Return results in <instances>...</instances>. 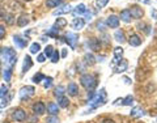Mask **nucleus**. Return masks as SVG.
<instances>
[{
  "mask_svg": "<svg viewBox=\"0 0 157 123\" xmlns=\"http://www.w3.org/2000/svg\"><path fill=\"white\" fill-rule=\"evenodd\" d=\"M17 62V54L11 47H2L0 48V64L6 66V68L12 70V67Z\"/></svg>",
  "mask_w": 157,
  "mask_h": 123,
  "instance_id": "obj_1",
  "label": "nucleus"
},
{
  "mask_svg": "<svg viewBox=\"0 0 157 123\" xmlns=\"http://www.w3.org/2000/svg\"><path fill=\"white\" fill-rule=\"evenodd\" d=\"M85 12H86V8H85L84 4H78V6L72 11V13H73V16H75V17L81 16V14H84Z\"/></svg>",
  "mask_w": 157,
  "mask_h": 123,
  "instance_id": "obj_17",
  "label": "nucleus"
},
{
  "mask_svg": "<svg viewBox=\"0 0 157 123\" xmlns=\"http://www.w3.org/2000/svg\"><path fill=\"white\" fill-rule=\"evenodd\" d=\"M139 3H143V4H151L149 0H137Z\"/></svg>",
  "mask_w": 157,
  "mask_h": 123,
  "instance_id": "obj_50",
  "label": "nucleus"
},
{
  "mask_svg": "<svg viewBox=\"0 0 157 123\" xmlns=\"http://www.w3.org/2000/svg\"><path fill=\"white\" fill-rule=\"evenodd\" d=\"M84 60H85V64L88 66H93L96 63V58L92 55V54H85L84 55Z\"/></svg>",
  "mask_w": 157,
  "mask_h": 123,
  "instance_id": "obj_24",
  "label": "nucleus"
},
{
  "mask_svg": "<svg viewBox=\"0 0 157 123\" xmlns=\"http://www.w3.org/2000/svg\"><path fill=\"white\" fill-rule=\"evenodd\" d=\"M63 3V0H46V6L48 8H55L58 6H60Z\"/></svg>",
  "mask_w": 157,
  "mask_h": 123,
  "instance_id": "obj_25",
  "label": "nucleus"
},
{
  "mask_svg": "<svg viewBox=\"0 0 157 123\" xmlns=\"http://www.w3.org/2000/svg\"><path fill=\"white\" fill-rule=\"evenodd\" d=\"M34 92H36L34 86H24L20 89V98H21L22 101H25L34 94Z\"/></svg>",
  "mask_w": 157,
  "mask_h": 123,
  "instance_id": "obj_4",
  "label": "nucleus"
},
{
  "mask_svg": "<svg viewBox=\"0 0 157 123\" xmlns=\"http://www.w3.org/2000/svg\"><path fill=\"white\" fill-rule=\"evenodd\" d=\"M106 26H109L111 29H117L119 26V18L114 16V14H110V16L106 18Z\"/></svg>",
  "mask_w": 157,
  "mask_h": 123,
  "instance_id": "obj_8",
  "label": "nucleus"
},
{
  "mask_svg": "<svg viewBox=\"0 0 157 123\" xmlns=\"http://www.w3.org/2000/svg\"><path fill=\"white\" fill-rule=\"evenodd\" d=\"M3 123H9V122H3Z\"/></svg>",
  "mask_w": 157,
  "mask_h": 123,
  "instance_id": "obj_56",
  "label": "nucleus"
},
{
  "mask_svg": "<svg viewBox=\"0 0 157 123\" xmlns=\"http://www.w3.org/2000/svg\"><path fill=\"white\" fill-rule=\"evenodd\" d=\"M4 20H6V22L8 24V25H12V24L14 22V16L12 13H8V14H6V18Z\"/></svg>",
  "mask_w": 157,
  "mask_h": 123,
  "instance_id": "obj_40",
  "label": "nucleus"
},
{
  "mask_svg": "<svg viewBox=\"0 0 157 123\" xmlns=\"http://www.w3.org/2000/svg\"><path fill=\"white\" fill-rule=\"evenodd\" d=\"M54 51H55V50H54V47H52V46H50V45L46 46V47H45V56L51 58V55H52V52H54Z\"/></svg>",
  "mask_w": 157,
  "mask_h": 123,
  "instance_id": "obj_37",
  "label": "nucleus"
},
{
  "mask_svg": "<svg viewBox=\"0 0 157 123\" xmlns=\"http://www.w3.org/2000/svg\"><path fill=\"white\" fill-rule=\"evenodd\" d=\"M11 76H12V70L6 68L4 70V81H11Z\"/></svg>",
  "mask_w": 157,
  "mask_h": 123,
  "instance_id": "obj_36",
  "label": "nucleus"
},
{
  "mask_svg": "<svg viewBox=\"0 0 157 123\" xmlns=\"http://www.w3.org/2000/svg\"><path fill=\"white\" fill-rule=\"evenodd\" d=\"M41 41H42V42H46V41H47V37H45V36L41 37Z\"/></svg>",
  "mask_w": 157,
  "mask_h": 123,
  "instance_id": "obj_53",
  "label": "nucleus"
},
{
  "mask_svg": "<svg viewBox=\"0 0 157 123\" xmlns=\"http://www.w3.org/2000/svg\"><path fill=\"white\" fill-rule=\"evenodd\" d=\"M45 75L43 73H41V72H38V73H36V75L33 76V81L36 83V84H39V83H42V80H45Z\"/></svg>",
  "mask_w": 157,
  "mask_h": 123,
  "instance_id": "obj_32",
  "label": "nucleus"
},
{
  "mask_svg": "<svg viewBox=\"0 0 157 123\" xmlns=\"http://www.w3.org/2000/svg\"><path fill=\"white\" fill-rule=\"evenodd\" d=\"M4 37H6V28L0 25V39H3Z\"/></svg>",
  "mask_w": 157,
  "mask_h": 123,
  "instance_id": "obj_44",
  "label": "nucleus"
},
{
  "mask_svg": "<svg viewBox=\"0 0 157 123\" xmlns=\"http://www.w3.org/2000/svg\"><path fill=\"white\" fill-rule=\"evenodd\" d=\"M62 56H63V58H66V56H67V51H66V50H63V52H62Z\"/></svg>",
  "mask_w": 157,
  "mask_h": 123,
  "instance_id": "obj_54",
  "label": "nucleus"
},
{
  "mask_svg": "<svg viewBox=\"0 0 157 123\" xmlns=\"http://www.w3.org/2000/svg\"><path fill=\"white\" fill-rule=\"evenodd\" d=\"M121 20L123 22H131V20H132V17H131V13H130V11L128 9H124V11H122L121 12Z\"/></svg>",
  "mask_w": 157,
  "mask_h": 123,
  "instance_id": "obj_19",
  "label": "nucleus"
},
{
  "mask_svg": "<svg viewBox=\"0 0 157 123\" xmlns=\"http://www.w3.org/2000/svg\"><path fill=\"white\" fill-rule=\"evenodd\" d=\"M105 97H106V92L105 89H101L100 93H97V94H93L89 100V104L92 105V107L94 109L97 106H101L105 104Z\"/></svg>",
  "mask_w": 157,
  "mask_h": 123,
  "instance_id": "obj_3",
  "label": "nucleus"
},
{
  "mask_svg": "<svg viewBox=\"0 0 157 123\" xmlns=\"http://www.w3.org/2000/svg\"><path fill=\"white\" fill-rule=\"evenodd\" d=\"M67 92L70 96H77L78 94V86L75 84V83H70L67 88Z\"/></svg>",
  "mask_w": 157,
  "mask_h": 123,
  "instance_id": "obj_16",
  "label": "nucleus"
},
{
  "mask_svg": "<svg viewBox=\"0 0 157 123\" xmlns=\"http://www.w3.org/2000/svg\"><path fill=\"white\" fill-rule=\"evenodd\" d=\"M8 94V86L6 84H3L2 86H0V98H3L4 96Z\"/></svg>",
  "mask_w": 157,
  "mask_h": 123,
  "instance_id": "obj_39",
  "label": "nucleus"
},
{
  "mask_svg": "<svg viewBox=\"0 0 157 123\" xmlns=\"http://www.w3.org/2000/svg\"><path fill=\"white\" fill-rule=\"evenodd\" d=\"M130 13H131V17L132 18H141L143 17V14H144V11L141 9L140 7H137V6H132L130 7Z\"/></svg>",
  "mask_w": 157,
  "mask_h": 123,
  "instance_id": "obj_6",
  "label": "nucleus"
},
{
  "mask_svg": "<svg viewBox=\"0 0 157 123\" xmlns=\"http://www.w3.org/2000/svg\"><path fill=\"white\" fill-rule=\"evenodd\" d=\"M43 81H45L43 83V88H45V89H48V88L52 85V77H45Z\"/></svg>",
  "mask_w": 157,
  "mask_h": 123,
  "instance_id": "obj_38",
  "label": "nucleus"
},
{
  "mask_svg": "<svg viewBox=\"0 0 157 123\" xmlns=\"http://www.w3.org/2000/svg\"><path fill=\"white\" fill-rule=\"evenodd\" d=\"M29 24V17L26 14H21L18 18H17V25L18 26H26Z\"/></svg>",
  "mask_w": 157,
  "mask_h": 123,
  "instance_id": "obj_22",
  "label": "nucleus"
},
{
  "mask_svg": "<svg viewBox=\"0 0 157 123\" xmlns=\"http://www.w3.org/2000/svg\"><path fill=\"white\" fill-rule=\"evenodd\" d=\"M67 25V20L66 18H56V21H55V28L58 29H62V28H64Z\"/></svg>",
  "mask_w": 157,
  "mask_h": 123,
  "instance_id": "obj_30",
  "label": "nucleus"
},
{
  "mask_svg": "<svg viewBox=\"0 0 157 123\" xmlns=\"http://www.w3.org/2000/svg\"><path fill=\"white\" fill-rule=\"evenodd\" d=\"M141 38L137 36V34H131L130 38H128V43H130V46H134V47H137V46H140L141 45Z\"/></svg>",
  "mask_w": 157,
  "mask_h": 123,
  "instance_id": "obj_10",
  "label": "nucleus"
},
{
  "mask_svg": "<svg viewBox=\"0 0 157 123\" xmlns=\"http://www.w3.org/2000/svg\"><path fill=\"white\" fill-rule=\"evenodd\" d=\"M124 81H126V84H131V81H130L128 77H124Z\"/></svg>",
  "mask_w": 157,
  "mask_h": 123,
  "instance_id": "obj_52",
  "label": "nucleus"
},
{
  "mask_svg": "<svg viewBox=\"0 0 157 123\" xmlns=\"http://www.w3.org/2000/svg\"><path fill=\"white\" fill-rule=\"evenodd\" d=\"M45 59H46L45 54H39V55H38V58H37V60H38L39 63H43V62H45Z\"/></svg>",
  "mask_w": 157,
  "mask_h": 123,
  "instance_id": "obj_45",
  "label": "nucleus"
},
{
  "mask_svg": "<svg viewBox=\"0 0 157 123\" xmlns=\"http://www.w3.org/2000/svg\"><path fill=\"white\" fill-rule=\"evenodd\" d=\"M47 123H59V119L56 115H50L47 118Z\"/></svg>",
  "mask_w": 157,
  "mask_h": 123,
  "instance_id": "obj_43",
  "label": "nucleus"
},
{
  "mask_svg": "<svg viewBox=\"0 0 157 123\" xmlns=\"http://www.w3.org/2000/svg\"><path fill=\"white\" fill-rule=\"evenodd\" d=\"M24 2H32V0H24Z\"/></svg>",
  "mask_w": 157,
  "mask_h": 123,
  "instance_id": "obj_55",
  "label": "nucleus"
},
{
  "mask_svg": "<svg viewBox=\"0 0 157 123\" xmlns=\"http://www.w3.org/2000/svg\"><path fill=\"white\" fill-rule=\"evenodd\" d=\"M12 117H13L14 121L22 122V121L26 119V113H25V110H22V109H20V107H18V109H14V110H13Z\"/></svg>",
  "mask_w": 157,
  "mask_h": 123,
  "instance_id": "obj_5",
  "label": "nucleus"
},
{
  "mask_svg": "<svg viewBox=\"0 0 157 123\" xmlns=\"http://www.w3.org/2000/svg\"><path fill=\"white\" fill-rule=\"evenodd\" d=\"M64 93H66V88L63 86V85H59V86L55 88V92H54V94H55V96L59 98V97L64 96Z\"/></svg>",
  "mask_w": 157,
  "mask_h": 123,
  "instance_id": "obj_29",
  "label": "nucleus"
},
{
  "mask_svg": "<svg viewBox=\"0 0 157 123\" xmlns=\"http://www.w3.org/2000/svg\"><path fill=\"white\" fill-rule=\"evenodd\" d=\"M152 16H153V18H157V11H156V9L152 11Z\"/></svg>",
  "mask_w": 157,
  "mask_h": 123,
  "instance_id": "obj_51",
  "label": "nucleus"
},
{
  "mask_svg": "<svg viewBox=\"0 0 157 123\" xmlns=\"http://www.w3.org/2000/svg\"><path fill=\"white\" fill-rule=\"evenodd\" d=\"M80 83H81V85L84 86L88 92H93L96 89L97 84H98L97 77L90 75V73H85V75H82L80 77Z\"/></svg>",
  "mask_w": 157,
  "mask_h": 123,
  "instance_id": "obj_2",
  "label": "nucleus"
},
{
  "mask_svg": "<svg viewBox=\"0 0 157 123\" xmlns=\"http://www.w3.org/2000/svg\"><path fill=\"white\" fill-rule=\"evenodd\" d=\"M114 38H115V41L121 42V43L126 42V37H124V32L123 30H117L114 33Z\"/></svg>",
  "mask_w": 157,
  "mask_h": 123,
  "instance_id": "obj_21",
  "label": "nucleus"
},
{
  "mask_svg": "<svg viewBox=\"0 0 157 123\" xmlns=\"http://www.w3.org/2000/svg\"><path fill=\"white\" fill-rule=\"evenodd\" d=\"M64 41L71 46V48H75L76 43L78 41V36H77V34H73V33H68L66 36V38H64Z\"/></svg>",
  "mask_w": 157,
  "mask_h": 123,
  "instance_id": "obj_7",
  "label": "nucleus"
},
{
  "mask_svg": "<svg viewBox=\"0 0 157 123\" xmlns=\"http://www.w3.org/2000/svg\"><path fill=\"white\" fill-rule=\"evenodd\" d=\"M47 111L50 115H56L59 113V106L56 104H54V102H50V104L47 105Z\"/></svg>",
  "mask_w": 157,
  "mask_h": 123,
  "instance_id": "obj_18",
  "label": "nucleus"
},
{
  "mask_svg": "<svg viewBox=\"0 0 157 123\" xmlns=\"http://www.w3.org/2000/svg\"><path fill=\"white\" fill-rule=\"evenodd\" d=\"M6 11H4V9L3 8H0V20H4V18H6Z\"/></svg>",
  "mask_w": 157,
  "mask_h": 123,
  "instance_id": "obj_47",
  "label": "nucleus"
},
{
  "mask_svg": "<svg viewBox=\"0 0 157 123\" xmlns=\"http://www.w3.org/2000/svg\"><path fill=\"white\" fill-rule=\"evenodd\" d=\"M137 29H139V30H143L145 34H149L151 33V30H149V26L147 25V24H144V22H137Z\"/></svg>",
  "mask_w": 157,
  "mask_h": 123,
  "instance_id": "obj_31",
  "label": "nucleus"
},
{
  "mask_svg": "<svg viewBox=\"0 0 157 123\" xmlns=\"http://www.w3.org/2000/svg\"><path fill=\"white\" fill-rule=\"evenodd\" d=\"M47 33V37H52V38H58V34H59V29L55 28V26H52L46 32Z\"/></svg>",
  "mask_w": 157,
  "mask_h": 123,
  "instance_id": "obj_27",
  "label": "nucleus"
},
{
  "mask_svg": "<svg viewBox=\"0 0 157 123\" xmlns=\"http://www.w3.org/2000/svg\"><path fill=\"white\" fill-rule=\"evenodd\" d=\"M39 50H41V45L39 43H32V46H30V52L32 54H37V52H39Z\"/></svg>",
  "mask_w": 157,
  "mask_h": 123,
  "instance_id": "obj_34",
  "label": "nucleus"
},
{
  "mask_svg": "<svg viewBox=\"0 0 157 123\" xmlns=\"http://www.w3.org/2000/svg\"><path fill=\"white\" fill-rule=\"evenodd\" d=\"M127 67H128V63H127V60H124V59H121V63L117 66L115 72H118V73L124 72V71L127 70Z\"/></svg>",
  "mask_w": 157,
  "mask_h": 123,
  "instance_id": "obj_20",
  "label": "nucleus"
},
{
  "mask_svg": "<svg viewBox=\"0 0 157 123\" xmlns=\"http://www.w3.org/2000/svg\"><path fill=\"white\" fill-rule=\"evenodd\" d=\"M86 45L89 46L92 50H94V51L100 50V41H98V39H96V38H90L89 41L86 42Z\"/></svg>",
  "mask_w": 157,
  "mask_h": 123,
  "instance_id": "obj_15",
  "label": "nucleus"
},
{
  "mask_svg": "<svg viewBox=\"0 0 157 123\" xmlns=\"http://www.w3.org/2000/svg\"><path fill=\"white\" fill-rule=\"evenodd\" d=\"M11 98H12V94H11V93H8L7 96H4V97H3V102L0 104V107H2V109H4L6 106H8L9 101H11Z\"/></svg>",
  "mask_w": 157,
  "mask_h": 123,
  "instance_id": "obj_33",
  "label": "nucleus"
},
{
  "mask_svg": "<svg viewBox=\"0 0 157 123\" xmlns=\"http://www.w3.org/2000/svg\"><path fill=\"white\" fill-rule=\"evenodd\" d=\"M33 66V62H32V58L29 55H25L24 58V66H22V73H25L26 71H29Z\"/></svg>",
  "mask_w": 157,
  "mask_h": 123,
  "instance_id": "obj_14",
  "label": "nucleus"
},
{
  "mask_svg": "<svg viewBox=\"0 0 157 123\" xmlns=\"http://www.w3.org/2000/svg\"><path fill=\"white\" fill-rule=\"evenodd\" d=\"M59 58H60V55H59V52L55 50V51L52 52V55H51L50 59H51V62H52V63H58V62H59Z\"/></svg>",
  "mask_w": 157,
  "mask_h": 123,
  "instance_id": "obj_42",
  "label": "nucleus"
},
{
  "mask_svg": "<svg viewBox=\"0 0 157 123\" xmlns=\"http://www.w3.org/2000/svg\"><path fill=\"white\" fill-rule=\"evenodd\" d=\"M84 14H85V18H86V21H90V20H92V17H93V13H92V12H88V11H86Z\"/></svg>",
  "mask_w": 157,
  "mask_h": 123,
  "instance_id": "obj_46",
  "label": "nucleus"
},
{
  "mask_svg": "<svg viewBox=\"0 0 157 123\" xmlns=\"http://www.w3.org/2000/svg\"><path fill=\"white\" fill-rule=\"evenodd\" d=\"M71 26H72V29H75V30H80V29H82L85 26V21L82 18H77L76 17V18H73Z\"/></svg>",
  "mask_w": 157,
  "mask_h": 123,
  "instance_id": "obj_11",
  "label": "nucleus"
},
{
  "mask_svg": "<svg viewBox=\"0 0 157 123\" xmlns=\"http://www.w3.org/2000/svg\"><path fill=\"white\" fill-rule=\"evenodd\" d=\"M144 115V110L141 107H134L131 110V117L132 118H139V117H143Z\"/></svg>",
  "mask_w": 157,
  "mask_h": 123,
  "instance_id": "obj_23",
  "label": "nucleus"
},
{
  "mask_svg": "<svg viewBox=\"0 0 157 123\" xmlns=\"http://www.w3.org/2000/svg\"><path fill=\"white\" fill-rule=\"evenodd\" d=\"M97 28H98V30H102V32H104V30H105V29H104V28H105L104 22H98V24H97Z\"/></svg>",
  "mask_w": 157,
  "mask_h": 123,
  "instance_id": "obj_48",
  "label": "nucleus"
},
{
  "mask_svg": "<svg viewBox=\"0 0 157 123\" xmlns=\"http://www.w3.org/2000/svg\"><path fill=\"white\" fill-rule=\"evenodd\" d=\"M13 42H14V45H16L18 48H22V47H25L28 45V39H24L20 36H14L13 37Z\"/></svg>",
  "mask_w": 157,
  "mask_h": 123,
  "instance_id": "obj_13",
  "label": "nucleus"
},
{
  "mask_svg": "<svg viewBox=\"0 0 157 123\" xmlns=\"http://www.w3.org/2000/svg\"><path fill=\"white\" fill-rule=\"evenodd\" d=\"M107 3H109V0H96V7L97 9H102Z\"/></svg>",
  "mask_w": 157,
  "mask_h": 123,
  "instance_id": "obj_35",
  "label": "nucleus"
},
{
  "mask_svg": "<svg viewBox=\"0 0 157 123\" xmlns=\"http://www.w3.org/2000/svg\"><path fill=\"white\" fill-rule=\"evenodd\" d=\"M132 102H134V97L132 96H128V97H126L124 100H122V104H123L124 106H130Z\"/></svg>",
  "mask_w": 157,
  "mask_h": 123,
  "instance_id": "obj_41",
  "label": "nucleus"
},
{
  "mask_svg": "<svg viewBox=\"0 0 157 123\" xmlns=\"http://www.w3.org/2000/svg\"><path fill=\"white\" fill-rule=\"evenodd\" d=\"M68 104H70V101H68V98H67V97L62 96V97H59V98H58V106H60V107H67Z\"/></svg>",
  "mask_w": 157,
  "mask_h": 123,
  "instance_id": "obj_26",
  "label": "nucleus"
},
{
  "mask_svg": "<svg viewBox=\"0 0 157 123\" xmlns=\"http://www.w3.org/2000/svg\"><path fill=\"white\" fill-rule=\"evenodd\" d=\"M102 123H115V122L113 121V119H109V118H106V119L102 121Z\"/></svg>",
  "mask_w": 157,
  "mask_h": 123,
  "instance_id": "obj_49",
  "label": "nucleus"
},
{
  "mask_svg": "<svg viewBox=\"0 0 157 123\" xmlns=\"http://www.w3.org/2000/svg\"><path fill=\"white\" fill-rule=\"evenodd\" d=\"M68 12H71V6L70 4H64L63 7L55 9V11L52 12V14L54 16H59V14H64V13H68Z\"/></svg>",
  "mask_w": 157,
  "mask_h": 123,
  "instance_id": "obj_12",
  "label": "nucleus"
},
{
  "mask_svg": "<svg viewBox=\"0 0 157 123\" xmlns=\"http://www.w3.org/2000/svg\"><path fill=\"white\" fill-rule=\"evenodd\" d=\"M122 55H123V48H122V47H115L114 48V58H115L114 63L119 60V59L122 58Z\"/></svg>",
  "mask_w": 157,
  "mask_h": 123,
  "instance_id": "obj_28",
  "label": "nucleus"
},
{
  "mask_svg": "<svg viewBox=\"0 0 157 123\" xmlns=\"http://www.w3.org/2000/svg\"><path fill=\"white\" fill-rule=\"evenodd\" d=\"M45 111H46V106L43 102H36V104L33 105V113L36 115H41V114H45Z\"/></svg>",
  "mask_w": 157,
  "mask_h": 123,
  "instance_id": "obj_9",
  "label": "nucleus"
}]
</instances>
